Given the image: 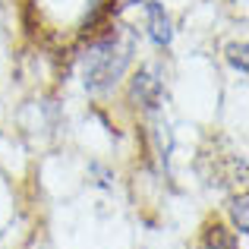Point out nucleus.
Here are the masks:
<instances>
[{
    "label": "nucleus",
    "mask_w": 249,
    "mask_h": 249,
    "mask_svg": "<svg viewBox=\"0 0 249 249\" xmlns=\"http://www.w3.org/2000/svg\"><path fill=\"white\" fill-rule=\"evenodd\" d=\"M139 13V35L145 38V44L155 51V54H167L177 41V22H174V13L167 10L164 0H142L136 6Z\"/></svg>",
    "instance_id": "3"
},
{
    "label": "nucleus",
    "mask_w": 249,
    "mask_h": 249,
    "mask_svg": "<svg viewBox=\"0 0 249 249\" xmlns=\"http://www.w3.org/2000/svg\"><path fill=\"white\" fill-rule=\"evenodd\" d=\"M249 44H246V38H237V41H231L224 48V60H227V67L233 70V73L240 76V79H246V73H249Z\"/></svg>",
    "instance_id": "5"
},
{
    "label": "nucleus",
    "mask_w": 249,
    "mask_h": 249,
    "mask_svg": "<svg viewBox=\"0 0 249 249\" xmlns=\"http://www.w3.org/2000/svg\"><path fill=\"white\" fill-rule=\"evenodd\" d=\"M139 3H142V0H114V16H117V19H123L129 10H136Z\"/></svg>",
    "instance_id": "6"
},
{
    "label": "nucleus",
    "mask_w": 249,
    "mask_h": 249,
    "mask_svg": "<svg viewBox=\"0 0 249 249\" xmlns=\"http://www.w3.org/2000/svg\"><path fill=\"white\" fill-rule=\"evenodd\" d=\"M139 29L126 19H107L101 29L79 38L73 70L79 89L95 101H110L123 89L129 70L139 60Z\"/></svg>",
    "instance_id": "1"
},
{
    "label": "nucleus",
    "mask_w": 249,
    "mask_h": 249,
    "mask_svg": "<svg viewBox=\"0 0 249 249\" xmlns=\"http://www.w3.org/2000/svg\"><path fill=\"white\" fill-rule=\"evenodd\" d=\"M123 104L139 117L161 114L167 104V70L161 60H136L123 82Z\"/></svg>",
    "instance_id": "2"
},
{
    "label": "nucleus",
    "mask_w": 249,
    "mask_h": 249,
    "mask_svg": "<svg viewBox=\"0 0 249 249\" xmlns=\"http://www.w3.org/2000/svg\"><path fill=\"white\" fill-rule=\"evenodd\" d=\"M246 189H240V193L231 196V202H227V214H231V231L237 233V237H246L249 233V214H246Z\"/></svg>",
    "instance_id": "4"
}]
</instances>
